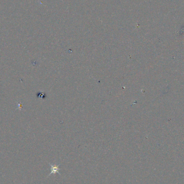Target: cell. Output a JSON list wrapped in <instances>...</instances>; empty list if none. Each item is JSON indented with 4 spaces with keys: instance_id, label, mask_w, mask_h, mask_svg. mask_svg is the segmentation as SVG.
<instances>
[{
    "instance_id": "1",
    "label": "cell",
    "mask_w": 184,
    "mask_h": 184,
    "mask_svg": "<svg viewBox=\"0 0 184 184\" xmlns=\"http://www.w3.org/2000/svg\"><path fill=\"white\" fill-rule=\"evenodd\" d=\"M49 164L50 166V167H51V172L48 175V177H49V176H50L51 174H54L56 173H58V174H59L60 175V173L59 172V171L60 170V168L59 167L60 164H59V165H52V164H51L50 163H49Z\"/></svg>"
}]
</instances>
